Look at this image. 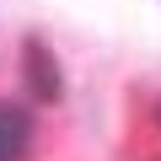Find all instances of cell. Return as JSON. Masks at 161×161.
<instances>
[{
  "instance_id": "1",
  "label": "cell",
  "mask_w": 161,
  "mask_h": 161,
  "mask_svg": "<svg viewBox=\"0 0 161 161\" xmlns=\"http://www.w3.org/2000/svg\"><path fill=\"white\" fill-rule=\"evenodd\" d=\"M22 70H27V86L38 102H59L64 97V75H59V59L43 38H27L22 43Z\"/></svg>"
},
{
  "instance_id": "3",
  "label": "cell",
  "mask_w": 161,
  "mask_h": 161,
  "mask_svg": "<svg viewBox=\"0 0 161 161\" xmlns=\"http://www.w3.org/2000/svg\"><path fill=\"white\" fill-rule=\"evenodd\" d=\"M156 124H161V102H156Z\"/></svg>"
},
{
  "instance_id": "2",
  "label": "cell",
  "mask_w": 161,
  "mask_h": 161,
  "mask_svg": "<svg viewBox=\"0 0 161 161\" xmlns=\"http://www.w3.org/2000/svg\"><path fill=\"white\" fill-rule=\"evenodd\" d=\"M27 134H32V113H22L16 102H0V161H16L27 150Z\"/></svg>"
}]
</instances>
